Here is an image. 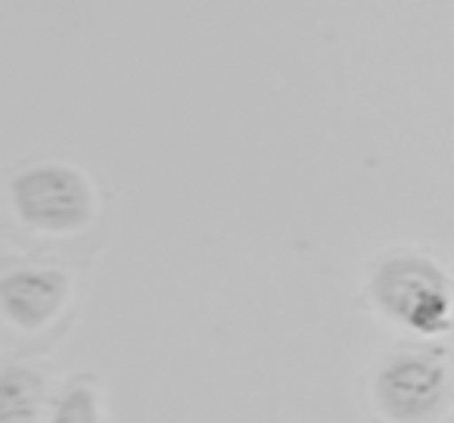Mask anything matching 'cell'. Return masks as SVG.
Instances as JSON below:
<instances>
[{"instance_id":"6da1fadb","label":"cell","mask_w":454,"mask_h":423,"mask_svg":"<svg viewBox=\"0 0 454 423\" xmlns=\"http://www.w3.org/2000/svg\"><path fill=\"white\" fill-rule=\"evenodd\" d=\"M367 293L386 321L423 340H439L454 327L451 280L439 262L423 253L402 249L380 259Z\"/></svg>"},{"instance_id":"7a4b0ae2","label":"cell","mask_w":454,"mask_h":423,"mask_svg":"<svg viewBox=\"0 0 454 423\" xmlns=\"http://www.w3.org/2000/svg\"><path fill=\"white\" fill-rule=\"evenodd\" d=\"M16 222L41 237H75L97 222L100 196L88 171L72 162H35L7 184Z\"/></svg>"},{"instance_id":"3957f363","label":"cell","mask_w":454,"mask_h":423,"mask_svg":"<svg viewBox=\"0 0 454 423\" xmlns=\"http://www.w3.org/2000/svg\"><path fill=\"white\" fill-rule=\"evenodd\" d=\"M373 408L386 423H442L454 408V371L442 349H404L377 367Z\"/></svg>"},{"instance_id":"277c9868","label":"cell","mask_w":454,"mask_h":423,"mask_svg":"<svg viewBox=\"0 0 454 423\" xmlns=\"http://www.w3.org/2000/svg\"><path fill=\"white\" fill-rule=\"evenodd\" d=\"M72 278L63 268L16 265L0 278V317L16 333H41L72 302Z\"/></svg>"},{"instance_id":"5b68a950","label":"cell","mask_w":454,"mask_h":423,"mask_svg":"<svg viewBox=\"0 0 454 423\" xmlns=\"http://www.w3.org/2000/svg\"><path fill=\"white\" fill-rule=\"evenodd\" d=\"M51 396L47 377L28 364H7L0 373V423H41Z\"/></svg>"},{"instance_id":"8992f818","label":"cell","mask_w":454,"mask_h":423,"mask_svg":"<svg viewBox=\"0 0 454 423\" xmlns=\"http://www.w3.org/2000/svg\"><path fill=\"white\" fill-rule=\"evenodd\" d=\"M103 392L94 377H75L57 392L47 423H103Z\"/></svg>"}]
</instances>
